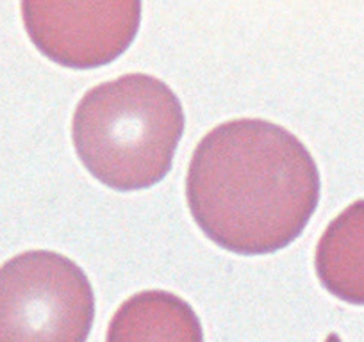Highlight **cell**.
Segmentation results:
<instances>
[{
    "instance_id": "obj_6",
    "label": "cell",
    "mask_w": 364,
    "mask_h": 342,
    "mask_svg": "<svg viewBox=\"0 0 364 342\" xmlns=\"http://www.w3.org/2000/svg\"><path fill=\"white\" fill-rule=\"evenodd\" d=\"M314 266L331 294L352 305H364V200L348 205L325 228Z\"/></svg>"
},
{
    "instance_id": "obj_3",
    "label": "cell",
    "mask_w": 364,
    "mask_h": 342,
    "mask_svg": "<svg viewBox=\"0 0 364 342\" xmlns=\"http://www.w3.org/2000/svg\"><path fill=\"white\" fill-rule=\"evenodd\" d=\"M95 294L65 255L33 250L0 266V342H86Z\"/></svg>"
},
{
    "instance_id": "obj_7",
    "label": "cell",
    "mask_w": 364,
    "mask_h": 342,
    "mask_svg": "<svg viewBox=\"0 0 364 342\" xmlns=\"http://www.w3.org/2000/svg\"><path fill=\"white\" fill-rule=\"evenodd\" d=\"M325 342H341V338H339L338 333H331L327 338H325Z\"/></svg>"
},
{
    "instance_id": "obj_4",
    "label": "cell",
    "mask_w": 364,
    "mask_h": 342,
    "mask_svg": "<svg viewBox=\"0 0 364 342\" xmlns=\"http://www.w3.org/2000/svg\"><path fill=\"white\" fill-rule=\"evenodd\" d=\"M23 23L38 50L66 68L91 70L120 57L138 34L141 4L22 2Z\"/></svg>"
},
{
    "instance_id": "obj_5",
    "label": "cell",
    "mask_w": 364,
    "mask_h": 342,
    "mask_svg": "<svg viewBox=\"0 0 364 342\" xmlns=\"http://www.w3.org/2000/svg\"><path fill=\"white\" fill-rule=\"evenodd\" d=\"M106 342H204L191 305L168 291H143L114 312Z\"/></svg>"
},
{
    "instance_id": "obj_1",
    "label": "cell",
    "mask_w": 364,
    "mask_h": 342,
    "mask_svg": "<svg viewBox=\"0 0 364 342\" xmlns=\"http://www.w3.org/2000/svg\"><path fill=\"white\" fill-rule=\"evenodd\" d=\"M186 200L198 228L240 255L291 244L320 202V171L289 131L257 118L213 128L195 148Z\"/></svg>"
},
{
    "instance_id": "obj_2",
    "label": "cell",
    "mask_w": 364,
    "mask_h": 342,
    "mask_svg": "<svg viewBox=\"0 0 364 342\" xmlns=\"http://www.w3.org/2000/svg\"><path fill=\"white\" fill-rule=\"evenodd\" d=\"M184 132L181 100L163 80L129 73L91 88L77 104L72 139L91 175L117 191L156 186Z\"/></svg>"
}]
</instances>
